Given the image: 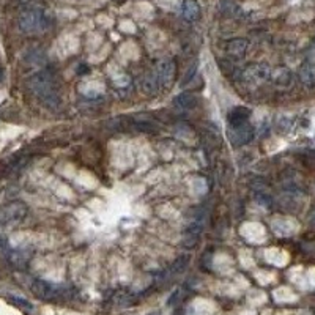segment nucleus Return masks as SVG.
Masks as SVG:
<instances>
[{
	"mask_svg": "<svg viewBox=\"0 0 315 315\" xmlns=\"http://www.w3.org/2000/svg\"><path fill=\"white\" fill-rule=\"evenodd\" d=\"M175 104L180 109H194L199 104V98L191 92H183L175 98Z\"/></svg>",
	"mask_w": 315,
	"mask_h": 315,
	"instance_id": "nucleus-11",
	"label": "nucleus"
},
{
	"mask_svg": "<svg viewBox=\"0 0 315 315\" xmlns=\"http://www.w3.org/2000/svg\"><path fill=\"white\" fill-rule=\"evenodd\" d=\"M134 124V128L139 130V131H147V133H153L158 130V124L155 121H151L148 118H142V117H139V118H134L133 121Z\"/></svg>",
	"mask_w": 315,
	"mask_h": 315,
	"instance_id": "nucleus-14",
	"label": "nucleus"
},
{
	"mask_svg": "<svg viewBox=\"0 0 315 315\" xmlns=\"http://www.w3.org/2000/svg\"><path fill=\"white\" fill-rule=\"evenodd\" d=\"M181 15L187 21H197L200 18V5L196 0H184L181 7Z\"/></svg>",
	"mask_w": 315,
	"mask_h": 315,
	"instance_id": "nucleus-10",
	"label": "nucleus"
},
{
	"mask_svg": "<svg viewBox=\"0 0 315 315\" xmlns=\"http://www.w3.org/2000/svg\"><path fill=\"white\" fill-rule=\"evenodd\" d=\"M155 88H156V84H155L153 79H151V78L144 79V90H145L147 93H153V92H155Z\"/></svg>",
	"mask_w": 315,
	"mask_h": 315,
	"instance_id": "nucleus-18",
	"label": "nucleus"
},
{
	"mask_svg": "<svg viewBox=\"0 0 315 315\" xmlns=\"http://www.w3.org/2000/svg\"><path fill=\"white\" fill-rule=\"evenodd\" d=\"M175 79V60L162 58L156 67V82L161 88H170Z\"/></svg>",
	"mask_w": 315,
	"mask_h": 315,
	"instance_id": "nucleus-4",
	"label": "nucleus"
},
{
	"mask_svg": "<svg viewBox=\"0 0 315 315\" xmlns=\"http://www.w3.org/2000/svg\"><path fill=\"white\" fill-rule=\"evenodd\" d=\"M302 63H306V65H309L310 68L315 70V40L312 41V44L309 46L307 49V54H306V58Z\"/></svg>",
	"mask_w": 315,
	"mask_h": 315,
	"instance_id": "nucleus-17",
	"label": "nucleus"
},
{
	"mask_svg": "<svg viewBox=\"0 0 315 315\" xmlns=\"http://www.w3.org/2000/svg\"><path fill=\"white\" fill-rule=\"evenodd\" d=\"M219 10L222 15L225 16H235L236 13L239 11V8L236 7V4L233 2V0H221L219 2Z\"/></svg>",
	"mask_w": 315,
	"mask_h": 315,
	"instance_id": "nucleus-15",
	"label": "nucleus"
},
{
	"mask_svg": "<svg viewBox=\"0 0 315 315\" xmlns=\"http://www.w3.org/2000/svg\"><path fill=\"white\" fill-rule=\"evenodd\" d=\"M191 187L196 194H205L207 193V181L205 178H202V176H196L191 181Z\"/></svg>",
	"mask_w": 315,
	"mask_h": 315,
	"instance_id": "nucleus-16",
	"label": "nucleus"
},
{
	"mask_svg": "<svg viewBox=\"0 0 315 315\" xmlns=\"http://www.w3.org/2000/svg\"><path fill=\"white\" fill-rule=\"evenodd\" d=\"M32 292L38 296V298H41V299H52L58 292H57V288L52 285V284H49L46 281H33L32 284Z\"/></svg>",
	"mask_w": 315,
	"mask_h": 315,
	"instance_id": "nucleus-7",
	"label": "nucleus"
},
{
	"mask_svg": "<svg viewBox=\"0 0 315 315\" xmlns=\"http://www.w3.org/2000/svg\"><path fill=\"white\" fill-rule=\"evenodd\" d=\"M29 88L33 92V95L41 101L43 106L57 110L61 104L58 88L55 85L54 76L49 71H40L29 79Z\"/></svg>",
	"mask_w": 315,
	"mask_h": 315,
	"instance_id": "nucleus-1",
	"label": "nucleus"
},
{
	"mask_svg": "<svg viewBox=\"0 0 315 315\" xmlns=\"http://www.w3.org/2000/svg\"><path fill=\"white\" fill-rule=\"evenodd\" d=\"M18 24L24 33H40L52 25V16L38 4H29L21 11Z\"/></svg>",
	"mask_w": 315,
	"mask_h": 315,
	"instance_id": "nucleus-2",
	"label": "nucleus"
},
{
	"mask_svg": "<svg viewBox=\"0 0 315 315\" xmlns=\"http://www.w3.org/2000/svg\"><path fill=\"white\" fill-rule=\"evenodd\" d=\"M227 54L232 57H243L247 50V41L243 40V38H236V40H232L229 44H227Z\"/></svg>",
	"mask_w": 315,
	"mask_h": 315,
	"instance_id": "nucleus-12",
	"label": "nucleus"
},
{
	"mask_svg": "<svg viewBox=\"0 0 315 315\" xmlns=\"http://www.w3.org/2000/svg\"><path fill=\"white\" fill-rule=\"evenodd\" d=\"M196 71H197V67H196V65L189 68V71L184 74V79H183V82H181V84L184 85V84H187V82H191V81H193V78H194V74H196Z\"/></svg>",
	"mask_w": 315,
	"mask_h": 315,
	"instance_id": "nucleus-19",
	"label": "nucleus"
},
{
	"mask_svg": "<svg viewBox=\"0 0 315 315\" xmlns=\"http://www.w3.org/2000/svg\"><path fill=\"white\" fill-rule=\"evenodd\" d=\"M249 117H250V110L247 107H233L229 115H227V123L229 126H238V124H244L249 121Z\"/></svg>",
	"mask_w": 315,
	"mask_h": 315,
	"instance_id": "nucleus-8",
	"label": "nucleus"
},
{
	"mask_svg": "<svg viewBox=\"0 0 315 315\" xmlns=\"http://www.w3.org/2000/svg\"><path fill=\"white\" fill-rule=\"evenodd\" d=\"M25 214H27V207L21 202H15L0 210V225H15L19 224Z\"/></svg>",
	"mask_w": 315,
	"mask_h": 315,
	"instance_id": "nucleus-3",
	"label": "nucleus"
},
{
	"mask_svg": "<svg viewBox=\"0 0 315 315\" xmlns=\"http://www.w3.org/2000/svg\"><path fill=\"white\" fill-rule=\"evenodd\" d=\"M150 315H161L159 312H155V313H150Z\"/></svg>",
	"mask_w": 315,
	"mask_h": 315,
	"instance_id": "nucleus-21",
	"label": "nucleus"
},
{
	"mask_svg": "<svg viewBox=\"0 0 315 315\" xmlns=\"http://www.w3.org/2000/svg\"><path fill=\"white\" fill-rule=\"evenodd\" d=\"M254 128H252V124H249V121L238 126H229V139L235 147L246 145L254 139Z\"/></svg>",
	"mask_w": 315,
	"mask_h": 315,
	"instance_id": "nucleus-5",
	"label": "nucleus"
},
{
	"mask_svg": "<svg viewBox=\"0 0 315 315\" xmlns=\"http://www.w3.org/2000/svg\"><path fill=\"white\" fill-rule=\"evenodd\" d=\"M270 76H271V70L267 65H250L243 73L244 81L250 84H260L263 81L270 79Z\"/></svg>",
	"mask_w": 315,
	"mask_h": 315,
	"instance_id": "nucleus-6",
	"label": "nucleus"
},
{
	"mask_svg": "<svg viewBox=\"0 0 315 315\" xmlns=\"http://www.w3.org/2000/svg\"><path fill=\"white\" fill-rule=\"evenodd\" d=\"M299 79L304 85L313 87L315 85V70L310 68L309 65H306V63H302L299 68Z\"/></svg>",
	"mask_w": 315,
	"mask_h": 315,
	"instance_id": "nucleus-13",
	"label": "nucleus"
},
{
	"mask_svg": "<svg viewBox=\"0 0 315 315\" xmlns=\"http://www.w3.org/2000/svg\"><path fill=\"white\" fill-rule=\"evenodd\" d=\"M4 81H5V71L2 67H0V84H4Z\"/></svg>",
	"mask_w": 315,
	"mask_h": 315,
	"instance_id": "nucleus-20",
	"label": "nucleus"
},
{
	"mask_svg": "<svg viewBox=\"0 0 315 315\" xmlns=\"http://www.w3.org/2000/svg\"><path fill=\"white\" fill-rule=\"evenodd\" d=\"M270 79L277 87H288L290 82H292V73H290L287 68H277V70L271 71Z\"/></svg>",
	"mask_w": 315,
	"mask_h": 315,
	"instance_id": "nucleus-9",
	"label": "nucleus"
}]
</instances>
